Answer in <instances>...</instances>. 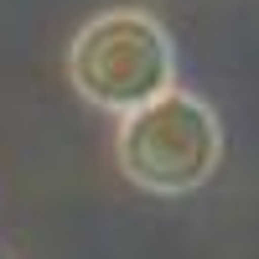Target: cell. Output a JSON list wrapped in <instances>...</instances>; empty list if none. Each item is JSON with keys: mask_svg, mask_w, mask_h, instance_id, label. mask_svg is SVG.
Listing matches in <instances>:
<instances>
[{"mask_svg": "<svg viewBox=\"0 0 259 259\" xmlns=\"http://www.w3.org/2000/svg\"><path fill=\"white\" fill-rule=\"evenodd\" d=\"M68 73L89 104L130 114L177 89V52L150 11H104L73 36Z\"/></svg>", "mask_w": 259, "mask_h": 259, "instance_id": "1", "label": "cell"}, {"mask_svg": "<svg viewBox=\"0 0 259 259\" xmlns=\"http://www.w3.org/2000/svg\"><path fill=\"white\" fill-rule=\"evenodd\" d=\"M218 161H223L218 114L187 89H166L161 99L119 119V166L145 192H161V197L197 192L202 182H212Z\"/></svg>", "mask_w": 259, "mask_h": 259, "instance_id": "2", "label": "cell"}]
</instances>
